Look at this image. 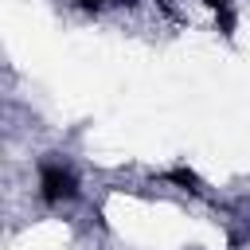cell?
I'll return each mask as SVG.
<instances>
[{
	"mask_svg": "<svg viewBox=\"0 0 250 250\" xmlns=\"http://www.w3.org/2000/svg\"><path fill=\"white\" fill-rule=\"evenodd\" d=\"M39 195H43L47 203L74 199V195H78V180H74L66 168H59V164H43V172H39Z\"/></svg>",
	"mask_w": 250,
	"mask_h": 250,
	"instance_id": "6da1fadb",
	"label": "cell"
},
{
	"mask_svg": "<svg viewBox=\"0 0 250 250\" xmlns=\"http://www.w3.org/2000/svg\"><path fill=\"white\" fill-rule=\"evenodd\" d=\"M207 4H215V8H227V0H207Z\"/></svg>",
	"mask_w": 250,
	"mask_h": 250,
	"instance_id": "7a4b0ae2",
	"label": "cell"
},
{
	"mask_svg": "<svg viewBox=\"0 0 250 250\" xmlns=\"http://www.w3.org/2000/svg\"><path fill=\"white\" fill-rule=\"evenodd\" d=\"M82 4H98V0H82Z\"/></svg>",
	"mask_w": 250,
	"mask_h": 250,
	"instance_id": "3957f363",
	"label": "cell"
}]
</instances>
